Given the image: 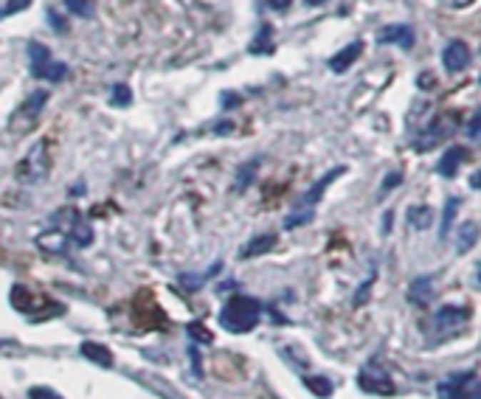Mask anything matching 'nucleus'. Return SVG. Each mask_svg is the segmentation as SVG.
Returning <instances> with one entry per match:
<instances>
[{
	"label": "nucleus",
	"instance_id": "f257e3e1",
	"mask_svg": "<svg viewBox=\"0 0 481 399\" xmlns=\"http://www.w3.org/2000/svg\"><path fill=\"white\" fill-rule=\"evenodd\" d=\"M256 320H259V301L250 296H234L226 304V310L220 312V323L234 335L250 332L256 326Z\"/></svg>",
	"mask_w": 481,
	"mask_h": 399
},
{
	"label": "nucleus",
	"instance_id": "f03ea898",
	"mask_svg": "<svg viewBox=\"0 0 481 399\" xmlns=\"http://www.w3.org/2000/svg\"><path fill=\"white\" fill-rule=\"evenodd\" d=\"M51 169V155H49V141H37L29 155L17 163V180L20 183H40L46 180Z\"/></svg>",
	"mask_w": 481,
	"mask_h": 399
},
{
	"label": "nucleus",
	"instance_id": "7ed1b4c3",
	"mask_svg": "<svg viewBox=\"0 0 481 399\" xmlns=\"http://www.w3.org/2000/svg\"><path fill=\"white\" fill-rule=\"evenodd\" d=\"M358 385L366 394H378V397H391L394 394V380L383 368V360H372L369 365H363V371L358 377Z\"/></svg>",
	"mask_w": 481,
	"mask_h": 399
},
{
	"label": "nucleus",
	"instance_id": "20e7f679",
	"mask_svg": "<svg viewBox=\"0 0 481 399\" xmlns=\"http://www.w3.org/2000/svg\"><path fill=\"white\" fill-rule=\"evenodd\" d=\"M442 62H445V71L462 74V71L470 65V48H467V43H462V40L447 43L445 51H442Z\"/></svg>",
	"mask_w": 481,
	"mask_h": 399
},
{
	"label": "nucleus",
	"instance_id": "39448f33",
	"mask_svg": "<svg viewBox=\"0 0 481 399\" xmlns=\"http://www.w3.org/2000/svg\"><path fill=\"white\" fill-rule=\"evenodd\" d=\"M378 43L380 45H400V48H414V29L411 26H402V23H391L383 26L378 31Z\"/></svg>",
	"mask_w": 481,
	"mask_h": 399
},
{
	"label": "nucleus",
	"instance_id": "423d86ee",
	"mask_svg": "<svg viewBox=\"0 0 481 399\" xmlns=\"http://www.w3.org/2000/svg\"><path fill=\"white\" fill-rule=\"evenodd\" d=\"M465 158H467V149H465V146H450V149L439 158L436 172H439L442 178H456V172H459V166L465 163Z\"/></svg>",
	"mask_w": 481,
	"mask_h": 399
},
{
	"label": "nucleus",
	"instance_id": "0eeeda50",
	"mask_svg": "<svg viewBox=\"0 0 481 399\" xmlns=\"http://www.w3.org/2000/svg\"><path fill=\"white\" fill-rule=\"evenodd\" d=\"M473 371H467V374H453L447 383H442L439 385V394L445 399H465V388L467 385H473Z\"/></svg>",
	"mask_w": 481,
	"mask_h": 399
},
{
	"label": "nucleus",
	"instance_id": "6e6552de",
	"mask_svg": "<svg viewBox=\"0 0 481 399\" xmlns=\"http://www.w3.org/2000/svg\"><path fill=\"white\" fill-rule=\"evenodd\" d=\"M46 101H49V93H46V90H34V93H31V99H29V101L17 110L14 124H17V121H26V124H29V121H34V118L40 116V110H43V104H46Z\"/></svg>",
	"mask_w": 481,
	"mask_h": 399
},
{
	"label": "nucleus",
	"instance_id": "1a4fd4ad",
	"mask_svg": "<svg viewBox=\"0 0 481 399\" xmlns=\"http://www.w3.org/2000/svg\"><path fill=\"white\" fill-rule=\"evenodd\" d=\"M360 51H363V43H358V40H355V43H349L346 48H340L335 56L330 59V68H333L335 74H343L346 68H352V62L360 56Z\"/></svg>",
	"mask_w": 481,
	"mask_h": 399
},
{
	"label": "nucleus",
	"instance_id": "9d476101",
	"mask_svg": "<svg viewBox=\"0 0 481 399\" xmlns=\"http://www.w3.org/2000/svg\"><path fill=\"white\" fill-rule=\"evenodd\" d=\"M26 51H29V59H31V62H29L31 76H37V79H40V76H43V71H46V65L51 62V51L43 43H29Z\"/></svg>",
	"mask_w": 481,
	"mask_h": 399
},
{
	"label": "nucleus",
	"instance_id": "9b49d317",
	"mask_svg": "<svg viewBox=\"0 0 481 399\" xmlns=\"http://www.w3.org/2000/svg\"><path fill=\"white\" fill-rule=\"evenodd\" d=\"M467 318H470V312L465 307H442L436 312V323L447 326V329H459L462 323H467Z\"/></svg>",
	"mask_w": 481,
	"mask_h": 399
},
{
	"label": "nucleus",
	"instance_id": "f8f14e48",
	"mask_svg": "<svg viewBox=\"0 0 481 399\" xmlns=\"http://www.w3.org/2000/svg\"><path fill=\"white\" fill-rule=\"evenodd\" d=\"M476 242H479V225H476L473 220L462 222V225H459V242H456V251H459V253H467V251L476 248Z\"/></svg>",
	"mask_w": 481,
	"mask_h": 399
},
{
	"label": "nucleus",
	"instance_id": "ddd939ff",
	"mask_svg": "<svg viewBox=\"0 0 481 399\" xmlns=\"http://www.w3.org/2000/svg\"><path fill=\"white\" fill-rule=\"evenodd\" d=\"M82 355L88 357L91 363L101 365V368H110V365H113V355H110V349H107V346H101V343H93V340H85V343H82Z\"/></svg>",
	"mask_w": 481,
	"mask_h": 399
},
{
	"label": "nucleus",
	"instance_id": "4468645a",
	"mask_svg": "<svg viewBox=\"0 0 481 399\" xmlns=\"http://www.w3.org/2000/svg\"><path fill=\"white\" fill-rule=\"evenodd\" d=\"M431 296H433L431 278H417V281L411 284V293H408V298H411L414 304H420V307H428V304H431Z\"/></svg>",
	"mask_w": 481,
	"mask_h": 399
},
{
	"label": "nucleus",
	"instance_id": "2eb2a0df",
	"mask_svg": "<svg viewBox=\"0 0 481 399\" xmlns=\"http://www.w3.org/2000/svg\"><path fill=\"white\" fill-rule=\"evenodd\" d=\"M273 245H276V236L273 233H265V236H256V239H250V245H245V251H242V256H262V253H268V251H273Z\"/></svg>",
	"mask_w": 481,
	"mask_h": 399
},
{
	"label": "nucleus",
	"instance_id": "dca6fc26",
	"mask_svg": "<svg viewBox=\"0 0 481 399\" xmlns=\"http://www.w3.org/2000/svg\"><path fill=\"white\" fill-rule=\"evenodd\" d=\"M338 175H343V166H338V169H333L330 175H324V178L318 180V183H315V186H313V188L307 191V197H304V203H307V206H313V203H318V200H321V194L327 191V186H330L333 180H338Z\"/></svg>",
	"mask_w": 481,
	"mask_h": 399
},
{
	"label": "nucleus",
	"instance_id": "f3484780",
	"mask_svg": "<svg viewBox=\"0 0 481 399\" xmlns=\"http://www.w3.org/2000/svg\"><path fill=\"white\" fill-rule=\"evenodd\" d=\"M459 206H462V200L459 197H450L447 203H445V214H442V228H439V236L445 239L447 233H450V225L456 222V211H459Z\"/></svg>",
	"mask_w": 481,
	"mask_h": 399
},
{
	"label": "nucleus",
	"instance_id": "a211bd4d",
	"mask_svg": "<svg viewBox=\"0 0 481 399\" xmlns=\"http://www.w3.org/2000/svg\"><path fill=\"white\" fill-rule=\"evenodd\" d=\"M68 233H71V239H74L76 245H82V248H88V245L93 242V231H91V225L82 220V217L74 222V228H71Z\"/></svg>",
	"mask_w": 481,
	"mask_h": 399
},
{
	"label": "nucleus",
	"instance_id": "6ab92c4d",
	"mask_svg": "<svg viewBox=\"0 0 481 399\" xmlns=\"http://www.w3.org/2000/svg\"><path fill=\"white\" fill-rule=\"evenodd\" d=\"M431 220H433V211L428 208V206H417V208H411V211H408V222H411V228L425 231V228H431Z\"/></svg>",
	"mask_w": 481,
	"mask_h": 399
},
{
	"label": "nucleus",
	"instance_id": "aec40b11",
	"mask_svg": "<svg viewBox=\"0 0 481 399\" xmlns=\"http://www.w3.org/2000/svg\"><path fill=\"white\" fill-rule=\"evenodd\" d=\"M304 385L321 399H327L333 394V383H330L327 377H315V374H313V377H304Z\"/></svg>",
	"mask_w": 481,
	"mask_h": 399
},
{
	"label": "nucleus",
	"instance_id": "412c9836",
	"mask_svg": "<svg viewBox=\"0 0 481 399\" xmlns=\"http://www.w3.org/2000/svg\"><path fill=\"white\" fill-rule=\"evenodd\" d=\"M9 298H11L14 310H20V312H29V310H31V304H34V296H31V290H26V287H20V284L11 290V296H9Z\"/></svg>",
	"mask_w": 481,
	"mask_h": 399
},
{
	"label": "nucleus",
	"instance_id": "4be33fe9",
	"mask_svg": "<svg viewBox=\"0 0 481 399\" xmlns=\"http://www.w3.org/2000/svg\"><path fill=\"white\" fill-rule=\"evenodd\" d=\"M270 37H273V29H270V26H262L259 34H256L253 43H250V54H268V51L273 48Z\"/></svg>",
	"mask_w": 481,
	"mask_h": 399
},
{
	"label": "nucleus",
	"instance_id": "5701e85b",
	"mask_svg": "<svg viewBox=\"0 0 481 399\" xmlns=\"http://www.w3.org/2000/svg\"><path fill=\"white\" fill-rule=\"evenodd\" d=\"M37 242H40V248H43V251H54V253H62V251H65V233H62V231L43 233Z\"/></svg>",
	"mask_w": 481,
	"mask_h": 399
},
{
	"label": "nucleus",
	"instance_id": "b1692460",
	"mask_svg": "<svg viewBox=\"0 0 481 399\" xmlns=\"http://www.w3.org/2000/svg\"><path fill=\"white\" fill-rule=\"evenodd\" d=\"M65 9L76 17H93L96 11V3L93 0H65Z\"/></svg>",
	"mask_w": 481,
	"mask_h": 399
},
{
	"label": "nucleus",
	"instance_id": "393cba45",
	"mask_svg": "<svg viewBox=\"0 0 481 399\" xmlns=\"http://www.w3.org/2000/svg\"><path fill=\"white\" fill-rule=\"evenodd\" d=\"M130 101H133V93H130L127 85H121V82L113 85V93H110V104H113V107H127Z\"/></svg>",
	"mask_w": 481,
	"mask_h": 399
},
{
	"label": "nucleus",
	"instance_id": "a878e982",
	"mask_svg": "<svg viewBox=\"0 0 481 399\" xmlns=\"http://www.w3.org/2000/svg\"><path fill=\"white\" fill-rule=\"evenodd\" d=\"M65 74H68L65 62H54V59H51L49 65H46V71H43V76H40V79H49V82H62V79H65Z\"/></svg>",
	"mask_w": 481,
	"mask_h": 399
},
{
	"label": "nucleus",
	"instance_id": "bb28decb",
	"mask_svg": "<svg viewBox=\"0 0 481 399\" xmlns=\"http://www.w3.org/2000/svg\"><path fill=\"white\" fill-rule=\"evenodd\" d=\"M256 166H259V161H248V163L242 166L240 175H237V183H234V188H237V191H245V186L250 183L253 172H256Z\"/></svg>",
	"mask_w": 481,
	"mask_h": 399
},
{
	"label": "nucleus",
	"instance_id": "cd10ccee",
	"mask_svg": "<svg viewBox=\"0 0 481 399\" xmlns=\"http://www.w3.org/2000/svg\"><path fill=\"white\" fill-rule=\"evenodd\" d=\"M186 332H189V338L197 340V343H211V340H214V338H211V332H208L203 323H189V329H186Z\"/></svg>",
	"mask_w": 481,
	"mask_h": 399
},
{
	"label": "nucleus",
	"instance_id": "c85d7f7f",
	"mask_svg": "<svg viewBox=\"0 0 481 399\" xmlns=\"http://www.w3.org/2000/svg\"><path fill=\"white\" fill-rule=\"evenodd\" d=\"M34 0H9L3 9H0V17H9V14H17V11H23V9H29Z\"/></svg>",
	"mask_w": 481,
	"mask_h": 399
},
{
	"label": "nucleus",
	"instance_id": "c756f323",
	"mask_svg": "<svg viewBox=\"0 0 481 399\" xmlns=\"http://www.w3.org/2000/svg\"><path fill=\"white\" fill-rule=\"evenodd\" d=\"M310 217H313V208H304L301 214L295 211V214H290V217H288V222H285V228H298V225L310 222Z\"/></svg>",
	"mask_w": 481,
	"mask_h": 399
},
{
	"label": "nucleus",
	"instance_id": "7c9ffc66",
	"mask_svg": "<svg viewBox=\"0 0 481 399\" xmlns=\"http://www.w3.org/2000/svg\"><path fill=\"white\" fill-rule=\"evenodd\" d=\"M29 397L31 399H62L56 391H51V388H31V391H29Z\"/></svg>",
	"mask_w": 481,
	"mask_h": 399
},
{
	"label": "nucleus",
	"instance_id": "2f4dec72",
	"mask_svg": "<svg viewBox=\"0 0 481 399\" xmlns=\"http://www.w3.org/2000/svg\"><path fill=\"white\" fill-rule=\"evenodd\" d=\"M369 293H372V281H363V284H360V293H358V298H355V307H360Z\"/></svg>",
	"mask_w": 481,
	"mask_h": 399
},
{
	"label": "nucleus",
	"instance_id": "473e14b6",
	"mask_svg": "<svg viewBox=\"0 0 481 399\" xmlns=\"http://www.w3.org/2000/svg\"><path fill=\"white\" fill-rule=\"evenodd\" d=\"M290 3H293V0H268V6H270L273 11H285Z\"/></svg>",
	"mask_w": 481,
	"mask_h": 399
},
{
	"label": "nucleus",
	"instance_id": "72a5a7b5",
	"mask_svg": "<svg viewBox=\"0 0 481 399\" xmlns=\"http://www.w3.org/2000/svg\"><path fill=\"white\" fill-rule=\"evenodd\" d=\"M49 23L56 29V31H65V23L59 20V14H54V11H49Z\"/></svg>",
	"mask_w": 481,
	"mask_h": 399
},
{
	"label": "nucleus",
	"instance_id": "f704fd0d",
	"mask_svg": "<svg viewBox=\"0 0 481 399\" xmlns=\"http://www.w3.org/2000/svg\"><path fill=\"white\" fill-rule=\"evenodd\" d=\"M467 135H470V138H476V135H479V113L473 116V121H470V127H467Z\"/></svg>",
	"mask_w": 481,
	"mask_h": 399
},
{
	"label": "nucleus",
	"instance_id": "c9c22d12",
	"mask_svg": "<svg viewBox=\"0 0 481 399\" xmlns=\"http://www.w3.org/2000/svg\"><path fill=\"white\" fill-rule=\"evenodd\" d=\"M391 186H400V175H397V172H391V175L383 180V188H391Z\"/></svg>",
	"mask_w": 481,
	"mask_h": 399
},
{
	"label": "nucleus",
	"instance_id": "e433bc0d",
	"mask_svg": "<svg viewBox=\"0 0 481 399\" xmlns=\"http://www.w3.org/2000/svg\"><path fill=\"white\" fill-rule=\"evenodd\" d=\"M473 0H447V6H453V9H465V6H470Z\"/></svg>",
	"mask_w": 481,
	"mask_h": 399
},
{
	"label": "nucleus",
	"instance_id": "4c0bfd02",
	"mask_svg": "<svg viewBox=\"0 0 481 399\" xmlns=\"http://www.w3.org/2000/svg\"><path fill=\"white\" fill-rule=\"evenodd\" d=\"M304 3H307V6H324L327 0H304Z\"/></svg>",
	"mask_w": 481,
	"mask_h": 399
}]
</instances>
